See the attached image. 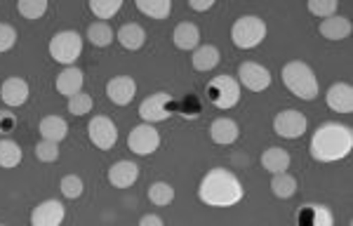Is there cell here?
Returning <instances> with one entry per match:
<instances>
[{"label": "cell", "mask_w": 353, "mask_h": 226, "mask_svg": "<svg viewBox=\"0 0 353 226\" xmlns=\"http://www.w3.org/2000/svg\"><path fill=\"white\" fill-rule=\"evenodd\" d=\"M353 31L351 21L346 19V17L341 14H334V17H327V19L321 21V26H318V33H321L323 38H327V41H344V38H349Z\"/></svg>", "instance_id": "ffe728a7"}, {"label": "cell", "mask_w": 353, "mask_h": 226, "mask_svg": "<svg viewBox=\"0 0 353 226\" xmlns=\"http://www.w3.org/2000/svg\"><path fill=\"white\" fill-rule=\"evenodd\" d=\"M170 106H172V94L156 92L139 104V116H141V121L149 123V125H153V123H163L172 116V109H170Z\"/></svg>", "instance_id": "30bf717a"}, {"label": "cell", "mask_w": 353, "mask_h": 226, "mask_svg": "<svg viewBox=\"0 0 353 226\" xmlns=\"http://www.w3.org/2000/svg\"><path fill=\"white\" fill-rule=\"evenodd\" d=\"M88 41L94 45V48H109L113 43V31L106 21H94V24L88 26Z\"/></svg>", "instance_id": "f546056e"}, {"label": "cell", "mask_w": 353, "mask_h": 226, "mask_svg": "<svg viewBox=\"0 0 353 226\" xmlns=\"http://www.w3.org/2000/svg\"><path fill=\"white\" fill-rule=\"evenodd\" d=\"M128 146L137 156H151V154H156L158 146H161V132L153 125H149V123H141V125L130 130Z\"/></svg>", "instance_id": "ba28073f"}, {"label": "cell", "mask_w": 353, "mask_h": 226, "mask_svg": "<svg viewBox=\"0 0 353 226\" xmlns=\"http://www.w3.org/2000/svg\"><path fill=\"white\" fill-rule=\"evenodd\" d=\"M28 94H31V90H28V83L24 78L12 76L0 85V99H3V104L10 106V109H17V106L26 104Z\"/></svg>", "instance_id": "9a60e30c"}, {"label": "cell", "mask_w": 353, "mask_h": 226, "mask_svg": "<svg viewBox=\"0 0 353 226\" xmlns=\"http://www.w3.org/2000/svg\"><path fill=\"white\" fill-rule=\"evenodd\" d=\"M48 8H50L48 0H19V3H17V12L31 21L41 19V17L48 12Z\"/></svg>", "instance_id": "1f68e13d"}, {"label": "cell", "mask_w": 353, "mask_h": 226, "mask_svg": "<svg viewBox=\"0 0 353 226\" xmlns=\"http://www.w3.org/2000/svg\"><path fill=\"white\" fill-rule=\"evenodd\" d=\"M238 137H241V127H238V123L233 118L221 116L210 125V139L219 146H229L233 141H238Z\"/></svg>", "instance_id": "d6986e66"}, {"label": "cell", "mask_w": 353, "mask_h": 226, "mask_svg": "<svg viewBox=\"0 0 353 226\" xmlns=\"http://www.w3.org/2000/svg\"><path fill=\"white\" fill-rule=\"evenodd\" d=\"M106 179H109V184L116 186V189H130V186L139 179V165L132 161H118L109 167Z\"/></svg>", "instance_id": "2e32d148"}, {"label": "cell", "mask_w": 353, "mask_h": 226, "mask_svg": "<svg viewBox=\"0 0 353 226\" xmlns=\"http://www.w3.org/2000/svg\"><path fill=\"white\" fill-rule=\"evenodd\" d=\"M290 163H292V158H290L288 151L281 149V146H271V149H266L264 154H261V167L271 174L288 172Z\"/></svg>", "instance_id": "7402d4cb"}, {"label": "cell", "mask_w": 353, "mask_h": 226, "mask_svg": "<svg viewBox=\"0 0 353 226\" xmlns=\"http://www.w3.org/2000/svg\"><path fill=\"white\" fill-rule=\"evenodd\" d=\"M59 189H61V194H64V198H71V201H76V198L83 196L85 184H83V179L78 177V174H66V177L61 179Z\"/></svg>", "instance_id": "d6a6232c"}, {"label": "cell", "mask_w": 353, "mask_h": 226, "mask_svg": "<svg viewBox=\"0 0 353 226\" xmlns=\"http://www.w3.org/2000/svg\"><path fill=\"white\" fill-rule=\"evenodd\" d=\"M189 8L196 10V12H208V10L214 8V0H189Z\"/></svg>", "instance_id": "f35d334b"}, {"label": "cell", "mask_w": 353, "mask_h": 226, "mask_svg": "<svg viewBox=\"0 0 353 226\" xmlns=\"http://www.w3.org/2000/svg\"><path fill=\"white\" fill-rule=\"evenodd\" d=\"M88 137L97 149L109 151L118 141V127L109 116H94L92 121L88 123Z\"/></svg>", "instance_id": "8fae6325"}, {"label": "cell", "mask_w": 353, "mask_h": 226, "mask_svg": "<svg viewBox=\"0 0 353 226\" xmlns=\"http://www.w3.org/2000/svg\"><path fill=\"white\" fill-rule=\"evenodd\" d=\"M17 45V31L10 24H0V54L10 52Z\"/></svg>", "instance_id": "8d00e7d4"}, {"label": "cell", "mask_w": 353, "mask_h": 226, "mask_svg": "<svg viewBox=\"0 0 353 226\" xmlns=\"http://www.w3.org/2000/svg\"><path fill=\"white\" fill-rule=\"evenodd\" d=\"M92 111V97L88 92H78L76 97L68 99V113L71 116H85Z\"/></svg>", "instance_id": "d590c367"}, {"label": "cell", "mask_w": 353, "mask_h": 226, "mask_svg": "<svg viewBox=\"0 0 353 226\" xmlns=\"http://www.w3.org/2000/svg\"><path fill=\"white\" fill-rule=\"evenodd\" d=\"M172 41L179 50H196L201 45V28H198L193 21H181V24L174 26Z\"/></svg>", "instance_id": "44dd1931"}, {"label": "cell", "mask_w": 353, "mask_h": 226, "mask_svg": "<svg viewBox=\"0 0 353 226\" xmlns=\"http://www.w3.org/2000/svg\"><path fill=\"white\" fill-rule=\"evenodd\" d=\"M146 196H149V201L153 203V205L165 207L174 201V186L168 184V182H156V184L149 186V194Z\"/></svg>", "instance_id": "4dcf8cb0"}, {"label": "cell", "mask_w": 353, "mask_h": 226, "mask_svg": "<svg viewBox=\"0 0 353 226\" xmlns=\"http://www.w3.org/2000/svg\"><path fill=\"white\" fill-rule=\"evenodd\" d=\"M283 76V85L294 94L297 99H304V101H313L321 92V85H318V78L313 69L306 61H288L281 71Z\"/></svg>", "instance_id": "3957f363"}, {"label": "cell", "mask_w": 353, "mask_h": 226, "mask_svg": "<svg viewBox=\"0 0 353 226\" xmlns=\"http://www.w3.org/2000/svg\"><path fill=\"white\" fill-rule=\"evenodd\" d=\"M38 132H41L43 139L59 144V141L66 139V134H68V123L61 116H45L41 121V125H38Z\"/></svg>", "instance_id": "d4e9b609"}, {"label": "cell", "mask_w": 353, "mask_h": 226, "mask_svg": "<svg viewBox=\"0 0 353 226\" xmlns=\"http://www.w3.org/2000/svg\"><path fill=\"white\" fill-rule=\"evenodd\" d=\"M271 191H273V196H276V198L288 201V198H292L294 194H297V179H294L290 172L273 174V177H271Z\"/></svg>", "instance_id": "4316f807"}, {"label": "cell", "mask_w": 353, "mask_h": 226, "mask_svg": "<svg viewBox=\"0 0 353 226\" xmlns=\"http://www.w3.org/2000/svg\"><path fill=\"white\" fill-rule=\"evenodd\" d=\"M339 10L337 0H309V12L318 19H327V17H334Z\"/></svg>", "instance_id": "836d02e7"}, {"label": "cell", "mask_w": 353, "mask_h": 226, "mask_svg": "<svg viewBox=\"0 0 353 226\" xmlns=\"http://www.w3.org/2000/svg\"><path fill=\"white\" fill-rule=\"evenodd\" d=\"M106 97H109L116 106H128L132 104L137 97V83L130 76H116L106 83Z\"/></svg>", "instance_id": "4fadbf2b"}, {"label": "cell", "mask_w": 353, "mask_h": 226, "mask_svg": "<svg viewBox=\"0 0 353 226\" xmlns=\"http://www.w3.org/2000/svg\"><path fill=\"white\" fill-rule=\"evenodd\" d=\"M50 56L64 66H73L83 52V38L78 31H59L50 38Z\"/></svg>", "instance_id": "5b68a950"}, {"label": "cell", "mask_w": 353, "mask_h": 226, "mask_svg": "<svg viewBox=\"0 0 353 226\" xmlns=\"http://www.w3.org/2000/svg\"><path fill=\"white\" fill-rule=\"evenodd\" d=\"M245 189L241 179L226 167H214L201 179L198 186V201L208 207H231L241 203Z\"/></svg>", "instance_id": "6da1fadb"}, {"label": "cell", "mask_w": 353, "mask_h": 226, "mask_svg": "<svg viewBox=\"0 0 353 226\" xmlns=\"http://www.w3.org/2000/svg\"><path fill=\"white\" fill-rule=\"evenodd\" d=\"M17 127V118L10 111H0V134H10Z\"/></svg>", "instance_id": "74e56055"}, {"label": "cell", "mask_w": 353, "mask_h": 226, "mask_svg": "<svg viewBox=\"0 0 353 226\" xmlns=\"http://www.w3.org/2000/svg\"><path fill=\"white\" fill-rule=\"evenodd\" d=\"M137 10L151 19H168L172 12V0H137Z\"/></svg>", "instance_id": "484cf974"}, {"label": "cell", "mask_w": 353, "mask_h": 226, "mask_svg": "<svg viewBox=\"0 0 353 226\" xmlns=\"http://www.w3.org/2000/svg\"><path fill=\"white\" fill-rule=\"evenodd\" d=\"M83 85H85V73L81 69H76V66H66L54 81L57 92L64 94L66 99H71V97H76L78 92H83Z\"/></svg>", "instance_id": "e0dca14e"}, {"label": "cell", "mask_w": 353, "mask_h": 226, "mask_svg": "<svg viewBox=\"0 0 353 226\" xmlns=\"http://www.w3.org/2000/svg\"><path fill=\"white\" fill-rule=\"evenodd\" d=\"M66 217V207L59 201H43L33 207L31 212V226H61Z\"/></svg>", "instance_id": "7c38bea8"}, {"label": "cell", "mask_w": 353, "mask_h": 226, "mask_svg": "<svg viewBox=\"0 0 353 226\" xmlns=\"http://www.w3.org/2000/svg\"><path fill=\"white\" fill-rule=\"evenodd\" d=\"M219 59H221V54H219V50L214 48V45H198V48L193 50L191 64H193V69H196V71L208 73V71H212L214 66L219 64Z\"/></svg>", "instance_id": "cb8c5ba5"}, {"label": "cell", "mask_w": 353, "mask_h": 226, "mask_svg": "<svg viewBox=\"0 0 353 226\" xmlns=\"http://www.w3.org/2000/svg\"><path fill=\"white\" fill-rule=\"evenodd\" d=\"M325 101L334 113H351L353 111V88L349 83L330 85Z\"/></svg>", "instance_id": "ac0fdd59"}, {"label": "cell", "mask_w": 353, "mask_h": 226, "mask_svg": "<svg viewBox=\"0 0 353 226\" xmlns=\"http://www.w3.org/2000/svg\"><path fill=\"white\" fill-rule=\"evenodd\" d=\"M297 226H334V214L327 205L306 203L297 212Z\"/></svg>", "instance_id": "5bb4252c"}, {"label": "cell", "mask_w": 353, "mask_h": 226, "mask_svg": "<svg viewBox=\"0 0 353 226\" xmlns=\"http://www.w3.org/2000/svg\"><path fill=\"white\" fill-rule=\"evenodd\" d=\"M116 41L121 43L125 50H132V52H134V50L144 48L146 31H144V26H139V24H134V21H130V24H123L121 28H118Z\"/></svg>", "instance_id": "603a6c76"}, {"label": "cell", "mask_w": 353, "mask_h": 226, "mask_svg": "<svg viewBox=\"0 0 353 226\" xmlns=\"http://www.w3.org/2000/svg\"><path fill=\"white\" fill-rule=\"evenodd\" d=\"M88 8L99 21H106V19H113V17L121 12L123 0H90Z\"/></svg>", "instance_id": "f1b7e54d"}, {"label": "cell", "mask_w": 353, "mask_h": 226, "mask_svg": "<svg viewBox=\"0 0 353 226\" xmlns=\"http://www.w3.org/2000/svg\"><path fill=\"white\" fill-rule=\"evenodd\" d=\"M353 149V132L351 127L339 123H323L311 137V158L318 163H337L346 158Z\"/></svg>", "instance_id": "7a4b0ae2"}, {"label": "cell", "mask_w": 353, "mask_h": 226, "mask_svg": "<svg viewBox=\"0 0 353 226\" xmlns=\"http://www.w3.org/2000/svg\"><path fill=\"white\" fill-rule=\"evenodd\" d=\"M0 226H8V224H0Z\"/></svg>", "instance_id": "60d3db41"}, {"label": "cell", "mask_w": 353, "mask_h": 226, "mask_svg": "<svg viewBox=\"0 0 353 226\" xmlns=\"http://www.w3.org/2000/svg\"><path fill=\"white\" fill-rule=\"evenodd\" d=\"M21 146L17 144L14 139H0V167L5 170H12L21 163Z\"/></svg>", "instance_id": "83f0119b"}, {"label": "cell", "mask_w": 353, "mask_h": 226, "mask_svg": "<svg viewBox=\"0 0 353 226\" xmlns=\"http://www.w3.org/2000/svg\"><path fill=\"white\" fill-rule=\"evenodd\" d=\"M139 226H165V222L158 217V214L149 212V214H144V217L139 219Z\"/></svg>", "instance_id": "ab89813d"}, {"label": "cell", "mask_w": 353, "mask_h": 226, "mask_svg": "<svg viewBox=\"0 0 353 226\" xmlns=\"http://www.w3.org/2000/svg\"><path fill=\"white\" fill-rule=\"evenodd\" d=\"M238 85L250 92H264L271 85V71L266 69L264 64H257V61H243L238 66Z\"/></svg>", "instance_id": "9c48e42d"}, {"label": "cell", "mask_w": 353, "mask_h": 226, "mask_svg": "<svg viewBox=\"0 0 353 226\" xmlns=\"http://www.w3.org/2000/svg\"><path fill=\"white\" fill-rule=\"evenodd\" d=\"M205 94L219 111H229L241 101V85L233 76H217L208 83Z\"/></svg>", "instance_id": "8992f818"}, {"label": "cell", "mask_w": 353, "mask_h": 226, "mask_svg": "<svg viewBox=\"0 0 353 226\" xmlns=\"http://www.w3.org/2000/svg\"><path fill=\"white\" fill-rule=\"evenodd\" d=\"M266 33H269V26L266 21L257 14H243L233 21L231 26V41L236 48L241 50H252L257 45L264 43Z\"/></svg>", "instance_id": "277c9868"}, {"label": "cell", "mask_w": 353, "mask_h": 226, "mask_svg": "<svg viewBox=\"0 0 353 226\" xmlns=\"http://www.w3.org/2000/svg\"><path fill=\"white\" fill-rule=\"evenodd\" d=\"M306 127H309V121H306L304 113L297 109H285V111L276 113V118H273V132L283 139L304 137Z\"/></svg>", "instance_id": "52a82bcc"}, {"label": "cell", "mask_w": 353, "mask_h": 226, "mask_svg": "<svg viewBox=\"0 0 353 226\" xmlns=\"http://www.w3.org/2000/svg\"><path fill=\"white\" fill-rule=\"evenodd\" d=\"M36 158L41 163H54L57 158H59V144H54V141H48V139H41L36 144Z\"/></svg>", "instance_id": "e575fe53"}]
</instances>
